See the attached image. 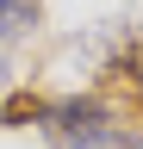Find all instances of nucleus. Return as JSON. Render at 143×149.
Instances as JSON below:
<instances>
[{"instance_id":"f257e3e1","label":"nucleus","mask_w":143,"mask_h":149,"mask_svg":"<svg viewBox=\"0 0 143 149\" xmlns=\"http://www.w3.org/2000/svg\"><path fill=\"white\" fill-rule=\"evenodd\" d=\"M31 25H38V0H0V44L25 37Z\"/></svg>"},{"instance_id":"f03ea898","label":"nucleus","mask_w":143,"mask_h":149,"mask_svg":"<svg viewBox=\"0 0 143 149\" xmlns=\"http://www.w3.org/2000/svg\"><path fill=\"white\" fill-rule=\"evenodd\" d=\"M131 68H137V93H143V44L131 50Z\"/></svg>"},{"instance_id":"7ed1b4c3","label":"nucleus","mask_w":143,"mask_h":149,"mask_svg":"<svg viewBox=\"0 0 143 149\" xmlns=\"http://www.w3.org/2000/svg\"><path fill=\"white\" fill-rule=\"evenodd\" d=\"M6 81H13V68H6V56H0V87H6Z\"/></svg>"},{"instance_id":"20e7f679","label":"nucleus","mask_w":143,"mask_h":149,"mask_svg":"<svg viewBox=\"0 0 143 149\" xmlns=\"http://www.w3.org/2000/svg\"><path fill=\"white\" fill-rule=\"evenodd\" d=\"M131 149H143V137H131Z\"/></svg>"}]
</instances>
